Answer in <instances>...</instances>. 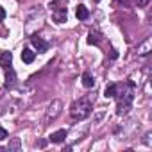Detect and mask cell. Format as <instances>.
I'll return each instance as SVG.
<instances>
[{"label":"cell","mask_w":152,"mask_h":152,"mask_svg":"<svg viewBox=\"0 0 152 152\" xmlns=\"http://www.w3.org/2000/svg\"><path fill=\"white\" fill-rule=\"evenodd\" d=\"M132 88H134V83L129 81L125 84H116V115L118 116H124L129 113L131 106H132Z\"/></svg>","instance_id":"obj_1"},{"label":"cell","mask_w":152,"mask_h":152,"mask_svg":"<svg viewBox=\"0 0 152 152\" xmlns=\"http://www.w3.org/2000/svg\"><path fill=\"white\" fill-rule=\"evenodd\" d=\"M93 111V106L91 102H88L86 99H81L77 102H73L72 107H70V115L75 122H81V120H86Z\"/></svg>","instance_id":"obj_2"},{"label":"cell","mask_w":152,"mask_h":152,"mask_svg":"<svg viewBox=\"0 0 152 152\" xmlns=\"http://www.w3.org/2000/svg\"><path fill=\"white\" fill-rule=\"evenodd\" d=\"M61 113H63V102H61L59 99H54V100L48 104L47 111H45V124L54 122V120H56Z\"/></svg>","instance_id":"obj_3"},{"label":"cell","mask_w":152,"mask_h":152,"mask_svg":"<svg viewBox=\"0 0 152 152\" xmlns=\"http://www.w3.org/2000/svg\"><path fill=\"white\" fill-rule=\"evenodd\" d=\"M50 7H52V20H54L56 23H59V25L64 23L66 18H68L66 7H64V6H59V0H57V2H52Z\"/></svg>","instance_id":"obj_4"},{"label":"cell","mask_w":152,"mask_h":152,"mask_svg":"<svg viewBox=\"0 0 152 152\" xmlns=\"http://www.w3.org/2000/svg\"><path fill=\"white\" fill-rule=\"evenodd\" d=\"M31 43H32V47H34L39 54H43V52L48 50V43H47L43 38H39V36H32V38H31Z\"/></svg>","instance_id":"obj_5"},{"label":"cell","mask_w":152,"mask_h":152,"mask_svg":"<svg viewBox=\"0 0 152 152\" xmlns=\"http://www.w3.org/2000/svg\"><path fill=\"white\" fill-rule=\"evenodd\" d=\"M15 84H16V73L9 66V68H6V88H13Z\"/></svg>","instance_id":"obj_6"},{"label":"cell","mask_w":152,"mask_h":152,"mask_svg":"<svg viewBox=\"0 0 152 152\" xmlns=\"http://www.w3.org/2000/svg\"><path fill=\"white\" fill-rule=\"evenodd\" d=\"M64 138H66V129H59V131H56V132H52V134L48 136V140H50L52 143H63Z\"/></svg>","instance_id":"obj_7"},{"label":"cell","mask_w":152,"mask_h":152,"mask_svg":"<svg viewBox=\"0 0 152 152\" xmlns=\"http://www.w3.org/2000/svg\"><path fill=\"white\" fill-rule=\"evenodd\" d=\"M13 63V54L11 52H2V56H0V66H2L4 70L9 68Z\"/></svg>","instance_id":"obj_8"},{"label":"cell","mask_w":152,"mask_h":152,"mask_svg":"<svg viewBox=\"0 0 152 152\" xmlns=\"http://www.w3.org/2000/svg\"><path fill=\"white\" fill-rule=\"evenodd\" d=\"M150 43H152V39L150 38H147L141 45H138V48H136V52L140 54V56H147L148 52H150Z\"/></svg>","instance_id":"obj_9"},{"label":"cell","mask_w":152,"mask_h":152,"mask_svg":"<svg viewBox=\"0 0 152 152\" xmlns=\"http://www.w3.org/2000/svg\"><path fill=\"white\" fill-rule=\"evenodd\" d=\"M81 81H83V86L84 88H93L95 86V79H93V75L90 72H84L83 73V79Z\"/></svg>","instance_id":"obj_10"},{"label":"cell","mask_w":152,"mask_h":152,"mask_svg":"<svg viewBox=\"0 0 152 152\" xmlns=\"http://www.w3.org/2000/svg\"><path fill=\"white\" fill-rule=\"evenodd\" d=\"M34 57H36V52H32L31 48H23V50H22V61H23V63L31 64V63L34 61Z\"/></svg>","instance_id":"obj_11"},{"label":"cell","mask_w":152,"mask_h":152,"mask_svg":"<svg viewBox=\"0 0 152 152\" xmlns=\"http://www.w3.org/2000/svg\"><path fill=\"white\" fill-rule=\"evenodd\" d=\"M75 16H77L79 20H88L90 16V11L86 6H77V9H75Z\"/></svg>","instance_id":"obj_12"},{"label":"cell","mask_w":152,"mask_h":152,"mask_svg":"<svg viewBox=\"0 0 152 152\" xmlns=\"http://www.w3.org/2000/svg\"><path fill=\"white\" fill-rule=\"evenodd\" d=\"M20 148H22L20 138H11V140H9V145H7V150H9V152H18Z\"/></svg>","instance_id":"obj_13"},{"label":"cell","mask_w":152,"mask_h":152,"mask_svg":"<svg viewBox=\"0 0 152 152\" xmlns=\"http://www.w3.org/2000/svg\"><path fill=\"white\" fill-rule=\"evenodd\" d=\"M86 41H88V45H99L100 43V34L99 32H90Z\"/></svg>","instance_id":"obj_14"},{"label":"cell","mask_w":152,"mask_h":152,"mask_svg":"<svg viewBox=\"0 0 152 152\" xmlns=\"http://www.w3.org/2000/svg\"><path fill=\"white\" fill-rule=\"evenodd\" d=\"M104 95H106L107 99H113V97L116 95V84H115V83L107 84V86H106V91H104Z\"/></svg>","instance_id":"obj_15"},{"label":"cell","mask_w":152,"mask_h":152,"mask_svg":"<svg viewBox=\"0 0 152 152\" xmlns=\"http://www.w3.org/2000/svg\"><path fill=\"white\" fill-rule=\"evenodd\" d=\"M7 136H9V134H7V131H6L4 127H0V141H4Z\"/></svg>","instance_id":"obj_16"},{"label":"cell","mask_w":152,"mask_h":152,"mask_svg":"<svg viewBox=\"0 0 152 152\" xmlns=\"http://www.w3.org/2000/svg\"><path fill=\"white\" fill-rule=\"evenodd\" d=\"M148 2H150V0H136L138 7H145V6H148Z\"/></svg>","instance_id":"obj_17"},{"label":"cell","mask_w":152,"mask_h":152,"mask_svg":"<svg viewBox=\"0 0 152 152\" xmlns=\"http://www.w3.org/2000/svg\"><path fill=\"white\" fill-rule=\"evenodd\" d=\"M4 18H6V9H4V7H0V22H2Z\"/></svg>","instance_id":"obj_18"},{"label":"cell","mask_w":152,"mask_h":152,"mask_svg":"<svg viewBox=\"0 0 152 152\" xmlns=\"http://www.w3.org/2000/svg\"><path fill=\"white\" fill-rule=\"evenodd\" d=\"M116 2H118V4H127L129 0H116Z\"/></svg>","instance_id":"obj_19"},{"label":"cell","mask_w":152,"mask_h":152,"mask_svg":"<svg viewBox=\"0 0 152 152\" xmlns=\"http://www.w3.org/2000/svg\"><path fill=\"white\" fill-rule=\"evenodd\" d=\"M93 2H95V4H99V2H100V0H93Z\"/></svg>","instance_id":"obj_20"}]
</instances>
